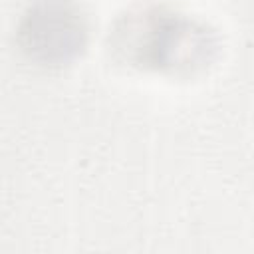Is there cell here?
I'll return each instance as SVG.
<instances>
[{
	"label": "cell",
	"mask_w": 254,
	"mask_h": 254,
	"mask_svg": "<svg viewBox=\"0 0 254 254\" xmlns=\"http://www.w3.org/2000/svg\"><path fill=\"white\" fill-rule=\"evenodd\" d=\"M107 50L117 64L187 77L214 64L220 40L206 22L149 4L115 18L107 34Z\"/></svg>",
	"instance_id": "obj_1"
},
{
	"label": "cell",
	"mask_w": 254,
	"mask_h": 254,
	"mask_svg": "<svg viewBox=\"0 0 254 254\" xmlns=\"http://www.w3.org/2000/svg\"><path fill=\"white\" fill-rule=\"evenodd\" d=\"M89 16L77 0H32L16 24V48L26 62L62 69L83 56Z\"/></svg>",
	"instance_id": "obj_2"
}]
</instances>
